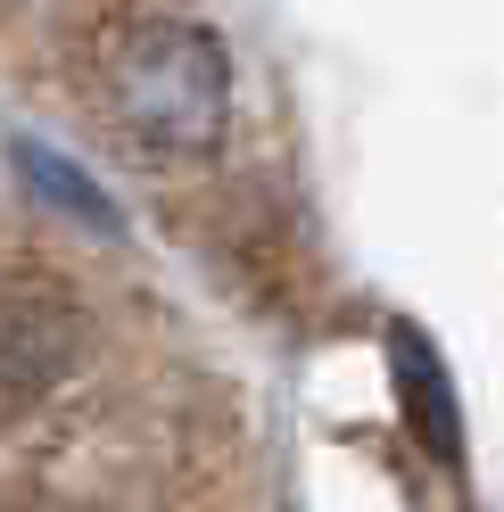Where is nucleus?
I'll return each instance as SVG.
<instances>
[{
  "mask_svg": "<svg viewBox=\"0 0 504 512\" xmlns=\"http://www.w3.org/2000/svg\"><path fill=\"white\" fill-rule=\"evenodd\" d=\"M108 124L141 157H207L232 124V58L199 17H149L108 58Z\"/></svg>",
  "mask_w": 504,
  "mask_h": 512,
  "instance_id": "obj_1",
  "label": "nucleus"
},
{
  "mask_svg": "<svg viewBox=\"0 0 504 512\" xmlns=\"http://www.w3.org/2000/svg\"><path fill=\"white\" fill-rule=\"evenodd\" d=\"M389 372H397V397H405V422H414V438L430 446L438 463H455L463 455V422H455V380L447 364L430 356V339L422 331H389Z\"/></svg>",
  "mask_w": 504,
  "mask_h": 512,
  "instance_id": "obj_2",
  "label": "nucleus"
},
{
  "mask_svg": "<svg viewBox=\"0 0 504 512\" xmlns=\"http://www.w3.org/2000/svg\"><path fill=\"white\" fill-rule=\"evenodd\" d=\"M9 166L25 174V190H34L42 207H67V215H83L91 232H108V223H116L108 190L91 182L83 166H67V157H58V149H42V141H9Z\"/></svg>",
  "mask_w": 504,
  "mask_h": 512,
  "instance_id": "obj_3",
  "label": "nucleus"
}]
</instances>
